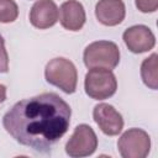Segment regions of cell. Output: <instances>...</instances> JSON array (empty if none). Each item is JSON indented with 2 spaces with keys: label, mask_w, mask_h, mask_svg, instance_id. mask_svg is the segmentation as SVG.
Masks as SVG:
<instances>
[{
  "label": "cell",
  "mask_w": 158,
  "mask_h": 158,
  "mask_svg": "<svg viewBox=\"0 0 158 158\" xmlns=\"http://www.w3.org/2000/svg\"><path fill=\"white\" fill-rule=\"evenodd\" d=\"M85 20L86 15L81 2L77 0H68L60 5L59 21L63 28L77 32L83 28Z\"/></svg>",
  "instance_id": "10"
},
{
  "label": "cell",
  "mask_w": 158,
  "mask_h": 158,
  "mask_svg": "<svg viewBox=\"0 0 158 158\" xmlns=\"http://www.w3.org/2000/svg\"><path fill=\"white\" fill-rule=\"evenodd\" d=\"M84 89L89 98L94 100H105L111 98L117 89L115 74L105 68H91L85 74Z\"/></svg>",
  "instance_id": "4"
},
{
  "label": "cell",
  "mask_w": 158,
  "mask_h": 158,
  "mask_svg": "<svg viewBox=\"0 0 158 158\" xmlns=\"http://www.w3.org/2000/svg\"><path fill=\"white\" fill-rule=\"evenodd\" d=\"M70 106L56 93L16 102L2 117L6 132L20 144L47 154L70 125Z\"/></svg>",
  "instance_id": "1"
},
{
  "label": "cell",
  "mask_w": 158,
  "mask_h": 158,
  "mask_svg": "<svg viewBox=\"0 0 158 158\" xmlns=\"http://www.w3.org/2000/svg\"><path fill=\"white\" fill-rule=\"evenodd\" d=\"M98 148V137L94 130L85 123L78 125L65 144V153L72 158L91 156Z\"/></svg>",
  "instance_id": "6"
},
{
  "label": "cell",
  "mask_w": 158,
  "mask_h": 158,
  "mask_svg": "<svg viewBox=\"0 0 158 158\" xmlns=\"http://www.w3.org/2000/svg\"><path fill=\"white\" fill-rule=\"evenodd\" d=\"M9 72V56L5 48V41L0 35V73Z\"/></svg>",
  "instance_id": "15"
},
{
  "label": "cell",
  "mask_w": 158,
  "mask_h": 158,
  "mask_svg": "<svg viewBox=\"0 0 158 158\" xmlns=\"http://www.w3.org/2000/svg\"><path fill=\"white\" fill-rule=\"evenodd\" d=\"M117 148L123 158H144L151 151V137L142 128H130L118 138Z\"/></svg>",
  "instance_id": "5"
},
{
  "label": "cell",
  "mask_w": 158,
  "mask_h": 158,
  "mask_svg": "<svg viewBox=\"0 0 158 158\" xmlns=\"http://www.w3.org/2000/svg\"><path fill=\"white\" fill-rule=\"evenodd\" d=\"M126 15L122 0H99L95 5V16L104 26L120 25Z\"/></svg>",
  "instance_id": "11"
},
{
  "label": "cell",
  "mask_w": 158,
  "mask_h": 158,
  "mask_svg": "<svg viewBox=\"0 0 158 158\" xmlns=\"http://www.w3.org/2000/svg\"><path fill=\"white\" fill-rule=\"evenodd\" d=\"M19 16V7L14 0H0V22H14Z\"/></svg>",
  "instance_id": "13"
},
{
  "label": "cell",
  "mask_w": 158,
  "mask_h": 158,
  "mask_svg": "<svg viewBox=\"0 0 158 158\" xmlns=\"http://www.w3.org/2000/svg\"><path fill=\"white\" fill-rule=\"evenodd\" d=\"M6 100V86L0 84V104Z\"/></svg>",
  "instance_id": "16"
},
{
  "label": "cell",
  "mask_w": 158,
  "mask_h": 158,
  "mask_svg": "<svg viewBox=\"0 0 158 158\" xmlns=\"http://www.w3.org/2000/svg\"><path fill=\"white\" fill-rule=\"evenodd\" d=\"M122 40L127 48L132 53H143L152 49L156 44V37L149 27L144 25H135L128 27L123 35Z\"/></svg>",
  "instance_id": "8"
},
{
  "label": "cell",
  "mask_w": 158,
  "mask_h": 158,
  "mask_svg": "<svg viewBox=\"0 0 158 158\" xmlns=\"http://www.w3.org/2000/svg\"><path fill=\"white\" fill-rule=\"evenodd\" d=\"M44 77L49 84L59 88L65 94H73L77 90L78 73L69 59L62 57L51 59L44 68Z\"/></svg>",
  "instance_id": "2"
},
{
  "label": "cell",
  "mask_w": 158,
  "mask_h": 158,
  "mask_svg": "<svg viewBox=\"0 0 158 158\" xmlns=\"http://www.w3.org/2000/svg\"><path fill=\"white\" fill-rule=\"evenodd\" d=\"M158 56L152 53L141 64V77L143 83L152 90L158 89Z\"/></svg>",
  "instance_id": "12"
},
{
  "label": "cell",
  "mask_w": 158,
  "mask_h": 158,
  "mask_svg": "<svg viewBox=\"0 0 158 158\" xmlns=\"http://www.w3.org/2000/svg\"><path fill=\"white\" fill-rule=\"evenodd\" d=\"M136 7L144 14L154 12L158 9V0H135Z\"/></svg>",
  "instance_id": "14"
},
{
  "label": "cell",
  "mask_w": 158,
  "mask_h": 158,
  "mask_svg": "<svg viewBox=\"0 0 158 158\" xmlns=\"http://www.w3.org/2000/svg\"><path fill=\"white\" fill-rule=\"evenodd\" d=\"M59 17V10L53 0H37L30 11V22L33 27L46 30L54 26Z\"/></svg>",
  "instance_id": "9"
},
{
  "label": "cell",
  "mask_w": 158,
  "mask_h": 158,
  "mask_svg": "<svg viewBox=\"0 0 158 158\" xmlns=\"http://www.w3.org/2000/svg\"><path fill=\"white\" fill-rule=\"evenodd\" d=\"M84 64L91 68H105L112 70L120 62V49L111 41H95L86 46L83 54Z\"/></svg>",
  "instance_id": "3"
},
{
  "label": "cell",
  "mask_w": 158,
  "mask_h": 158,
  "mask_svg": "<svg viewBox=\"0 0 158 158\" xmlns=\"http://www.w3.org/2000/svg\"><path fill=\"white\" fill-rule=\"evenodd\" d=\"M93 117L106 136H116L123 128V118L112 105L105 102L98 104L93 110Z\"/></svg>",
  "instance_id": "7"
}]
</instances>
